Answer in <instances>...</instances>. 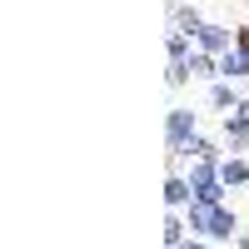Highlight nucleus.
Masks as SVG:
<instances>
[{"label": "nucleus", "instance_id": "obj_1", "mask_svg": "<svg viewBox=\"0 0 249 249\" xmlns=\"http://www.w3.org/2000/svg\"><path fill=\"white\" fill-rule=\"evenodd\" d=\"M224 75H249V60L244 55H224Z\"/></svg>", "mask_w": 249, "mask_h": 249}]
</instances>
